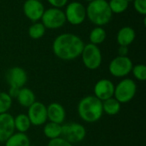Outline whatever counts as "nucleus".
<instances>
[{
	"mask_svg": "<svg viewBox=\"0 0 146 146\" xmlns=\"http://www.w3.org/2000/svg\"><path fill=\"white\" fill-rule=\"evenodd\" d=\"M84 46V42L77 35L63 33L56 38L52 49L54 54L58 58L64 61H70L81 55Z\"/></svg>",
	"mask_w": 146,
	"mask_h": 146,
	"instance_id": "1",
	"label": "nucleus"
},
{
	"mask_svg": "<svg viewBox=\"0 0 146 146\" xmlns=\"http://www.w3.org/2000/svg\"><path fill=\"white\" fill-rule=\"evenodd\" d=\"M78 114L87 123L96 122L103 116V102L95 96H86L78 104Z\"/></svg>",
	"mask_w": 146,
	"mask_h": 146,
	"instance_id": "2",
	"label": "nucleus"
},
{
	"mask_svg": "<svg viewBox=\"0 0 146 146\" xmlns=\"http://www.w3.org/2000/svg\"><path fill=\"white\" fill-rule=\"evenodd\" d=\"M86 10V16L93 24L104 26L112 18V11L106 0H94L90 2Z\"/></svg>",
	"mask_w": 146,
	"mask_h": 146,
	"instance_id": "3",
	"label": "nucleus"
},
{
	"mask_svg": "<svg viewBox=\"0 0 146 146\" xmlns=\"http://www.w3.org/2000/svg\"><path fill=\"white\" fill-rule=\"evenodd\" d=\"M137 92V85L132 79H123L115 86L114 98L120 104H127L133 100Z\"/></svg>",
	"mask_w": 146,
	"mask_h": 146,
	"instance_id": "4",
	"label": "nucleus"
},
{
	"mask_svg": "<svg viewBox=\"0 0 146 146\" xmlns=\"http://www.w3.org/2000/svg\"><path fill=\"white\" fill-rule=\"evenodd\" d=\"M80 56L84 65L88 69L95 70L98 68L102 63V53L96 44L91 43L86 44Z\"/></svg>",
	"mask_w": 146,
	"mask_h": 146,
	"instance_id": "5",
	"label": "nucleus"
},
{
	"mask_svg": "<svg viewBox=\"0 0 146 146\" xmlns=\"http://www.w3.org/2000/svg\"><path fill=\"white\" fill-rule=\"evenodd\" d=\"M86 135V130L80 123L71 122L62 125L61 137L70 144H76L83 141Z\"/></svg>",
	"mask_w": 146,
	"mask_h": 146,
	"instance_id": "6",
	"label": "nucleus"
},
{
	"mask_svg": "<svg viewBox=\"0 0 146 146\" xmlns=\"http://www.w3.org/2000/svg\"><path fill=\"white\" fill-rule=\"evenodd\" d=\"M42 24L45 28L57 29L62 27L66 22L65 14L57 8H50L44 10L42 17Z\"/></svg>",
	"mask_w": 146,
	"mask_h": 146,
	"instance_id": "7",
	"label": "nucleus"
},
{
	"mask_svg": "<svg viewBox=\"0 0 146 146\" xmlns=\"http://www.w3.org/2000/svg\"><path fill=\"white\" fill-rule=\"evenodd\" d=\"M133 67V62L128 56H118L110 62L109 65V71L114 77L122 78L132 72Z\"/></svg>",
	"mask_w": 146,
	"mask_h": 146,
	"instance_id": "8",
	"label": "nucleus"
},
{
	"mask_svg": "<svg viewBox=\"0 0 146 146\" xmlns=\"http://www.w3.org/2000/svg\"><path fill=\"white\" fill-rule=\"evenodd\" d=\"M66 21H68L72 25L81 24L86 17V10L85 6L80 2L70 3L65 11Z\"/></svg>",
	"mask_w": 146,
	"mask_h": 146,
	"instance_id": "9",
	"label": "nucleus"
},
{
	"mask_svg": "<svg viewBox=\"0 0 146 146\" xmlns=\"http://www.w3.org/2000/svg\"><path fill=\"white\" fill-rule=\"evenodd\" d=\"M27 116L33 126L44 125L47 119V107L41 102H34L30 107L27 108Z\"/></svg>",
	"mask_w": 146,
	"mask_h": 146,
	"instance_id": "10",
	"label": "nucleus"
},
{
	"mask_svg": "<svg viewBox=\"0 0 146 146\" xmlns=\"http://www.w3.org/2000/svg\"><path fill=\"white\" fill-rule=\"evenodd\" d=\"M6 80L10 87L21 89L27 81V74L23 68L20 67H13L8 70L6 74Z\"/></svg>",
	"mask_w": 146,
	"mask_h": 146,
	"instance_id": "11",
	"label": "nucleus"
},
{
	"mask_svg": "<svg viewBox=\"0 0 146 146\" xmlns=\"http://www.w3.org/2000/svg\"><path fill=\"white\" fill-rule=\"evenodd\" d=\"M115 86L113 82L107 79L98 80L94 86V96L102 102L114 97Z\"/></svg>",
	"mask_w": 146,
	"mask_h": 146,
	"instance_id": "12",
	"label": "nucleus"
},
{
	"mask_svg": "<svg viewBox=\"0 0 146 146\" xmlns=\"http://www.w3.org/2000/svg\"><path fill=\"white\" fill-rule=\"evenodd\" d=\"M23 11L25 15L32 20L33 21H37L41 19L44 8L40 1L37 0H27L23 5Z\"/></svg>",
	"mask_w": 146,
	"mask_h": 146,
	"instance_id": "13",
	"label": "nucleus"
},
{
	"mask_svg": "<svg viewBox=\"0 0 146 146\" xmlns=\"http://www.w3.org/2000/svg\"><path fill=\"white\" fill-rule=\"evenodd\" d=\"M14 117L9 114H0V142H5L14 133Z\"/></svg>",
	"mask_w": 146,
	"mask_h": 146,
	"instance_id": "14",
	"label": "nucleus"
},
{
	"mask_svg": "<svg viewBox=\"0 0 146 146\" xmlns=\"http://www.w3.org/2000/svg\"><path fill=\"white\" fill-rule=\"evenodd\" d=\"M66 117V111L63 106L58 103H51L47 107V119L50 122L62 125Z\"/></svg>",
	"mask_w": 146,
	"mask_h": 146,
	"instance_id": "15",
	"label": "nucleus"
},
{
	"mask_svg": "<svg viewBox=\"0 0 146 146\" xmlns=\"http://www.w3.org/2000/svg\"><path fill=\"white\" fill-rule=\"evenodd\" d=\"M135 31L130 27H124L117 33V43L121 46H128L135 39Z\"/></svg>",
	"mask_w": 146,
	"mask_h": 146,
	"instance_id": "16",
	"label": "nucleus"
},
{
	"mask_svg": "<svg viewBox=\"0 0 146 146\" xmlns=\"http://www.w3.org/2000/svg\"><path fill=\"white\" fill-rule=\"evenodd\" d=\"M16 98L21 106L28 108L35 102V94L31 89L22 87L20 89Z\"/></svg>",
	"mask_w": 146,
	"mask_h": 146,
	"instance_id": "17",
	"label": "nucleus"
},
{
	"mask_svg": "<svg viewBox=\"0 0 146 146\" xmlns=\"http://www.w3.org/2000/svg\"><path fill=\"white\" fill-rule=\"evenodd\" d=\"M30 145L28 136L23 133H14L5 141V146H30Z\"/></svg>",
	"mask_w": 146,
	"mask_h": 146,
	"instance_id": "18",
	"label": "nucleus"
},
{
	"mask_svg": "<svg viewBox=\"0 0 146 146\" xmlns=\"http://www.w3.org/2000/svg\"><path fill=\"white\" fill-rule=\"evenodd\" d=\"M14 126H15V129L18 133H25L29 130L31 127V122L27 115L20 114L15 117H14Z\"/></svg>",
	"mask_w": 146,
	"mask_h": 146,
	"instance_id": "19",
	"label": "nucleus"
},
{
	"mask_svg": "<svg viewBox=\"0 0 146 146\" xmlns=\"http://www.w3.org/2000/svg\"><path fill=\"white\" fill-rule=\"evenodd\" d=\"M121 110V104L113 97L103 101V111L109 115H115Z\"/></svg>",
	"mask_w": 146,
	"mask_h": 146,
	"instance_id": "20",
	"label": "nucleus"
},
{
	"mask_svg": "<svg viewBox=\"0 0 146 146\" xmlns=\"http://www.w3.org/2000/svg\"><path fill=\"white\" fill-rule=\"evenodd\" d=\"M43 132L44 136L49 139L59 138L61 137L62 133V125L50 121L49 123L44 125Z\"/></svg>",
	"mask_w": 146,
	"mask_h": 146,
	"instance_id": "21",
	"label": "nucleus"
},
{
	"mask_svg": "<svg viewBox=\"0 0 146 146\" xmlns=\"http://www.w3.org/2000/svg\"><path fill=\"white\" fill-rule=\"evenodd\" d=\"M89 38H90L91 44H93L96 45L102 44L106 38V32L103 27H97L92 30Z\"/></svg>",
	"mask_w": 146,
	"mask_h": 146,
	"instance_id": "22",
	"label": "nucleus"
},
{
	"mask_svg": "<svg viewBox=\"0 0 146 146\" xmlns=\"http://www.w3.org/2000/svg\"><path fill=\"white\" fill-rule=\"evenodd\" d=\"M128 3L129 2L127 0H110L109 2V6L112 13L121 14L128 8Z\"/></svg>",
	"mask_w": 146,
	"mask_h": 146,
	"instance_id": "23",
	"label": "nucleus"
},
{
	"mask_svg": "<svg viewBox=\"0 0 146 146\" xmlns=\"http://www.w3.org/2000/svg\"><path fill=\"white\" fill-rule=\"evenodd\" d=\"M44 33H45V27L42 23L39 22H36L33 24L28 30L29 36L33 39H38L42 38Z\"/></svg>",
	"mask_w": 146,
	"mask_h": 146,
	"instance_id": "24",
	"label": "nucleus"
},
{
	"mask_svg": "<svg viewBox=\"0 0 146 146\" xmlns=\"http://www.w3.org/2000/svg\"><path fill=\"white\" fill-rule=\"evenodd\" d=\"M12 105V98L7 92H0V114L8 113Z\"/></svg>",
	"mask_w": 146,
	"mask_h": 146,
	"instance_id": "25",
	"label": "nucleus"
},
{
	"mask_svg": "<svg viewBox=\"0 0 146 146\" xmlns=\"http://www.w3.org/2000/svg\"><path fill=\"white\" fill-rule=\"evenodd\" d=\"M132 72L134 77L140 81H145L146 80V67L144 64H137L133 67Z\"/></svg>",
	"mask_w": 146,
	"mask_h": 146,
	"instance_id": "26",
	"label": "nucleus"
},
{
	"mask_svg": "<svg viewBox=\"0 0 146 146\" xmlns=\"http://www.w3.org/2000/svg\"><path fill=\"white\" fill-rule=\"evenodd\" d=\"M134 1V8L135 10L142 15H146V0H133Z\"/></svg>",
	"mask_w": 146,
	"mask_h": 146,
	"instance_id": "27",
	"label": "nucleus"
},
{
	"mask_svg": "<svg viewBox=\"0 0 146 146\" xmlns=\"http://www.w3.org/2000/svg\"><path fill=\"white\" fill-rule=\"evenodd\" d=\"M47 146H73L72 144H70L68 141H67L66 139H64L62 137L56 138V139H50L48 145Z\"/></svg>",
	"mask_w": 146,
	"mask_h": 146,
	"instance_id": "28",
	"label": "nucleus"
},
{
	"mask_svg": "<svg viewBox=\"0 0 146 146\" xmlns=\"http://www.w3.org/2000/svg\"><path fill=\"white\" fill-rule=\"evenodd\" d=\"M47 1L49 2V3H50V5L53 6V8H57V9H61L64 7L68 3V0H47Z\"/></svg>",
	"mask_w": 146,
	"mask_h": 146,
	"instance_id": "29",
	"label": "nucleus"
},
{
	"mask_svg": "<svg viewBox=\"0 0 146 146\" xmlns=\"http://www.w3.org/2000/svg\"><path fill=\"white\" fill-rule=\"evenodd\" d=\"M118 53H119V56H127V54H128L127 46H121L120 45V48L118 50Z\"/></svg>",
	"mask_w": 146,
	"mask_h": 146,
	"instance_id": "30",
	"label": "nucleus"
},
{
	"mask_svg": "<svg viewBox=\"0 0 146 146\" xmlns=\"http://www.w3.org/2000/svg\"><path fill=\"white\" fill-rule=\"evenodd\" d=\"M19 91H20V89L19 88H14V87H10V89H9V95L11 97V98H16L17 97V95H18V93H19Z\"/></svg>",
	"mask_w": 146,
	"mask_h": 146,
	"instance_id": "31",
	"label": "nucleus"
},
{
	"mask_svg": "<svg viewBox=\"0 0 146 146\" xmlns=\"http://www.w3.org/2000/svg\"><path fill=\"white\" fill-rule=\"evenodd\" d=\"M86 1H88V2H92V1H94V0H86Z\"/></svg>",
	"mask_w": 146,
	"mask_h": 146,
	"instance_id": "32",
	"label": "nucleus"
},
{
	"mask_svg": "<svg viewBox=\"0 0 146 146\" xmlns=\"http://www.w3.org/2000/svg\"><path fill=\"white\" fill-rule=\"evenodd\" d=\"M127 1H128V2H130V1H133V0H127Z\"/></svg>",
	"mask_w": 146,
	"mask_h": 146,
	"instance_id": "33",
	"label": "nucleus"
},
{
	"mask_svg": "<svg viewBox=\"0 0 146 146\" xmlns=\"http://www.w3.org/2000/svg\"><path fill=\"white\" fill-rule=\"evenodd\" d=\"M37 1H40V2H41V1H42V0H37Z\"/></svg>",
	"mask_w": 146,
	"mask_h": 146,
	"instance_id": "34",
	"label": "nucleus"
},
{
	"mask_svg": "<svg viewBox=\"0 0 146 146\" xmlns=\"http://www.w3.org/2000/svg\"><path fill=\"white\" fill-rule=\"evenodd\" d=\"M30 146H35V145H30Z\"/></svg>",
	"mask_w": 146,
	"mask_h": 146,
	"instance_id": "35",
	"label": "nucleus"
}]
</instances>
